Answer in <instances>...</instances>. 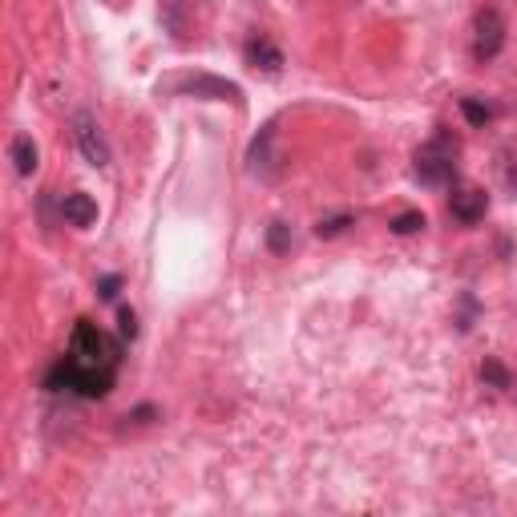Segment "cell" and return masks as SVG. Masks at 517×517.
<instances>
[{
  "label": "cell",
  "mask_w": 517,
  "mask_h": 517,
  "mask_svg": "<svg viewBox=\"0 0 517 517\" xmlns=\"http://www.w3.org/2000/svg\"><path fill=\"white\" fill-rule=\"evenodd\" d=\"M126 340L101 332L93 320H77L69 336V352L49 364L45 392H73L81 400H106L114 392L118 368H122Z\"/></svg>",
  "instance_id": "6da1fadb"
},
{
  "label": "cell",
  "mask_w": 517,
  "mask_h": 517,
  "mask_svg": "<svg viewBox=\"0 0 517 517\" xmlns=\"http://www.w3.org/2000/svg\"><path fill=\"white\" fill-rule=\"evenodd\" d=\"M457 154H461V142L449 134V130H437L417 154H412V178L421 186H453L457 182Z\"/></svg>",
  "instance_id": "7a4b0ae2"
},
{
  "label": "cell",
  "mask_w": 517,
  "mask_h": 517,
  "mask_svg": "<svg viewBox=\"0 0 517 517\" xmlns=\"http://www.w3.org/2000/svg\"><path fill=\"white\" fill-rule=\"evenodd\" d=\"M158 89H170V93H182V97H202V101H231V106H243V89L235 81H223L215 73H182V77H170L162 81Z\"/></svg>",
  "instance_id": "3957f363"
},
{
  "label": "cell",
  "mask_w": 517,
  "mask_h": 517,
  "mask_svg": "<svg viewBox=\"0 0 517 517\" xmlns=\"http://www.w3.org/2000/svg\"><path fill=\"white\" fill-rule=\"evenodd\" d=\"M501 49H505V17L497 5H481L473 13V61L489 65L501 57Z\"/></svg>",
  "instance_id": "277c9868"
},
{
  "label": "cell",
  "mask_w": 517,
  "mask_h": 517,
  "mask_svg": "<svg viewBox=\"0 0 517 517\" xmlns=\"http://www.w3.org/2000/svg\"><path fill=\"white\" fill-rule=\"evenodd\" d=\"M73 138H77L81 158H85L93 170H106V166H110V142H106V134H101V126H97L93 114H85V110L73 114Z\"/></svg>",
  "instance_id": "5b68a950"
},
{
  "label": "cell",
  "mask_w": 517,
  "mask_h": 517,
  "mask_svg": "<svg viewBox=\"0 0 517 517\" xmlns=\"http://www.w3.org/2000/svg\"><path fill=\"white\" fill-rule=\"evenodd\" d=\"M449 215L461 227H477L489 215V190H481L473 182H453L449 186Z\"/></svg>",
  "instance_id": "8992f818"
},
{
  "label": "cell",
  "mask_w": 517,
  "mask_h": 517,
  "mask_svg": "<svg viewBox=\"0 0 517 517\" xmlns=\"http://www.w3.org/2000/svg\"><path fill=\"white\" fill-rule=\"evenodd\" d=\"M247 170L255 174V178H279V170H283V158L275 154V122H267L263 130H259V138L251 142V150H247Z\"/></svg>",
  "instance_id": "52a82bcc"
},
{
  "label": "cell",
  "mask_w": 517,
  "mask_h": 517,
  "mask_svg": "<svg viewBox=\"0 0 517 517\" xmlns=\"http://www.w3.org/2000/svg\"><path fill=\"white\" fill-rule=\"evenodd\" d=\"M243 57L255 73H267V77H279L283 73V49L267 37V33H251L247 45H243Z\"/></svg>",
  "instance_id": "ba28073f"
},
{
  "label": "cell",
  "mask_w": 517,
  "mask_h": 517,
  "mask_svg": "<svg viewBox=\"0 0 517 517\" xmlns=\"http://www.w3.org/2000/svg\"><path fill=\"white\" fill-rule=\"evenodd\" d=\"M61 219H65L69 227L85 231V227H93V223H97V202H93L85 190H73V194H65V198H61Z\"/></svg>",
  "instance_id": "9c48e42d"
},
{
  "label": "cell",
  "mask_w": 517,
  "mask_h": 517,
  "mask_svg": "<svg viewBox=\"0 0 517 517\" xmlns=\"http://www.w3.org/2000/svg\"><path fill=\"white\" fill-rule=\"evenodd\" d=\"M9 158H13V166H17V174H21V178H33V174H37V166H41L37 142H33L29 134H17V138L9 142Z\"/></svg>",
  "instance_id": "30bf717a"
},
{
  "label": "cell",
  "mask_w": 517,
  "mask_h": 517,
  "mask_svg": "<svg viewBox=\"0 0 517 517\" xmlns=\"http://www.w3.org/2000/svg\"><path fill=\"white\" fill-rule=\"evenodd\" d=\"M477 376H481V384L493 388V392H509V388H513V372H509L497 356H485L481 368H477Z\"/></svg>",
  "instance_id": "8fae6325"
},
{
  "label": "cell",
  "mask_w": 517,
  "mask_h": 517,
  "mask_svg": "<svg viewBox=\"0 0 517 517\" xmlns=\"http://www.w3.org/2000/svg\"><path fill=\"white\" fill-rule=\"evenodd\" d=\"M461 118H465L473 130H485V126L497 118V110L489 106L485 97H461Z\"/></svg>",
  "instance_id": "7c38bea8"
},
{
  "label": "cell",
  "mask_w": 517,
  "mask_h": 517,
  "mask_svg": "<svg viewBox=\"0 0 517 517\" xmlns=\"http://www.w3.org/2000/svg\"><path fill=\"white\" fill-rule=\"evenodd\" d=\"M425 227H429L425 211H400V215L388 223V231H392V235H400V239H408V235H421Z\"/></svg>",
  "instance_id": "4fadbf2b"
},
{
  "label": "cell",
  "mask_w": 517,
  "mask_h": 517,
  "mask_svg": "<svg viewBox=\"0 0 517 517\" xmlns=\"http://www.w3.org/2000/svg\"><path fill=\"white\" fill-rule=\"evenodd\" d=\"M291 247H295V231H291V223L275 219V223L267 227V251H271V255H287Z\"/></svg>",
  "instance_id": "5bb4252c"
},
{
  "label": "cell",
  "mask_w": 517,
  "mask_h": 517,
  "mask_svg": "<svg viewBox=\"0 0 517 517\" xmlns=\"http://www.w3.org/2000/svg\"><path fill=\"white\" fill-rule=\"evenodd\" d=\"M348 227H356V215H352V211H344V215H328V219H320V223H316V235H320V239H336V235H344Z\"/></svg>",
  "instance_id": "9a60e30c"
},
{
  "label": "cell",
  "mask_w": 517,
  "mask_h": 517,
  "mask_svg": "<svg viewBox=\"0 0 517 517\" xmlns=\"http://www.w3.org/2000/svg\"><path fill=\"white\" fill-rule=\"evenodd\" d=\"M118 336H122L126 344L138 336V312H134V307H126V303L118 307Z\"/></svg>",
  "instance_id": "2e32d148"
},
{
  "label": "cell",
  "mask_w": 517,
  "mask_h": 517,
  "mask_svg": "<svg viewBox=\"0 0 517 517\" xmlns=\"http://www.w3.org/2000/svg\"><path fill=\"white\" fill-rule=\"evenodd\" d=\"M122 291V275H101L97 279V299H118Z\"/></svg>",
  "instance_id": "e0dca14e"
},
{
  "label": "cell",
  "mask_w": 517,
  "mask_h": 517,
  "mask_svg": "<svg viewBox=\"0 0 517 517\" xmlns=\"http://www.w3.org/2000/svg\"><path fill=\"white\" fill-rule=\"evenodd\" d=\"M126 421L130 425H150V421H158V408L154 404H138L134 412H126Z\"/></svg>",
  "instance_id": "ac0fdd59"
},
{
  "label": "cell",
  "mask_w": 517,
  "mask_h": 517,
  "mask_svg": "<svg viewBox=\"0 0 517 517\" xmlns=\"http://www.w3.org/2000/svg\"><path fill=\"white\" fill-rule=\"evenodd\" d=\"M505 186H509V190H517V162H509V166H505Z\"/></svg>",
  "instance_id": "d6986e66"
}]
</instances>
